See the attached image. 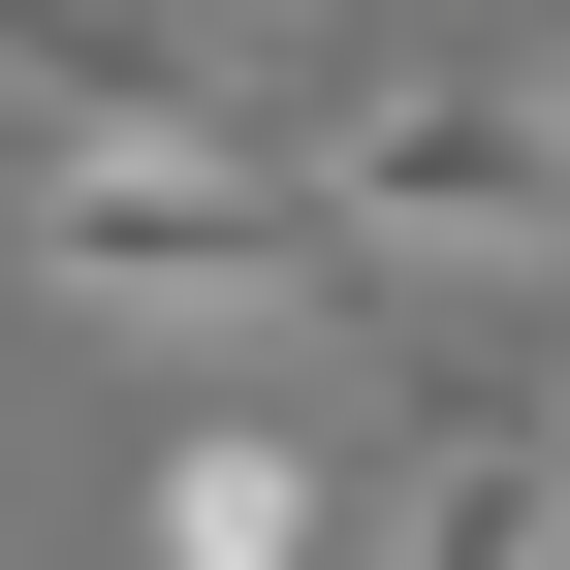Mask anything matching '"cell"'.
Segmentation results:
<instances>
[{
	"mask_svg": "<svg viewBox=\"0 0 570 570\" xmlns=\"http://www.w3.org/2000/svg\"><path fill=\"white\" fill-rule=\"evenodd\" d=\"M539 96H570V63H539Z\"/></svg>",
	"mask_w": 570,
	"mask_h": 570,
	"instance_id": "6",
	"label": "cell"
},
{
	"mask_svg": "<svg viewBox=\"0 0 570 570\" xmlns=\"http://www.w3.org/2000/svg\"><path fill=\"white\" fill-rule=\"evenodd\" d=\"M127 570H381V539H348V475L285 444V412H159V475H127Z\"/></svg>",
	"mask_w": 570,
	"mask_h": 570,
	"instance_id": "3",
	"label": "cell"
},
{
	"mask_svg": "<svg viewBox=\"0 0 570 570\" xmlns=\"http://www.w3.org/2000/svg\"><path fill=\"white\" fill-rule=\"evenodd\" d=\"M0 254L63 285V317H127V348H254V317H317V190L254 159V127H32V190H0Z\"/></svg>",
	"mask_w": 570,
	"mask_h": 570,
	"instance_id": "1",
	"label": "cell"
},
{
	"mask_svg": "<svg viewBox=\"0 0 570 570\" xmlns=\"http://www.w3.org/2000/svg\"><path fill=\"white\" fill-rule=\"evenodd\" d=\"M0 127H223L190 0H0Z\"/></svg>",
	"mask_w": 570,
	"mask_h": 570,
	"instance_id": "4",
	"label": "cell"
},
{
	"mask_svg": "<svg viewBox=\"0 0 570 570\" xmlns=\"http://www.w3.org/2000/svg\"><path fill=\"white\" fill-rule=\"evenodd\" d=\"M381 570H570V412H444L412 444V539Z\"/></svg>",
	"mask_w": 570,
	"mask_h": 570,
	"instance_id": "5",
	"label": "cell"
},
{
	"mask_svg": "<svg viewBox=\"0 0 570 570\" xmlns=\"http://www.w3.org/2000/svg\"><path fill=\"white\" fill-rule=\"evenodd\" d=\"M285 190H317V254L381 285V317H570V96H444V63H381V96L285 127Z\"/></svg>",
	"mask_w": 570,
	"mask_h": 570,
	"instance_id": "2",
	"label": "cell"
}]
</instances>
